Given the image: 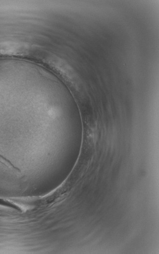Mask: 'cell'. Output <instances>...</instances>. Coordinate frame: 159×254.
I'll return each mask as SVG.
<instances>
[{
    "label": "cell",
    "instance_id": "obj_1",
    "mask_svg": "<svg viewBox=\"0 0 159 254\" xmlns=\"http://www.w3.org/2000/svg\"><path fill=\"white\" fill-rule=\"evenodd\" d=\"M0 163L3 164L5 166L12 170L17 173H19L20 171L18 169L14 167V166L8 160H7L3 156L0 155Z\"/></svg>",
    "mask_w": 159,
    "mask_h": 254
}]
</instances>
